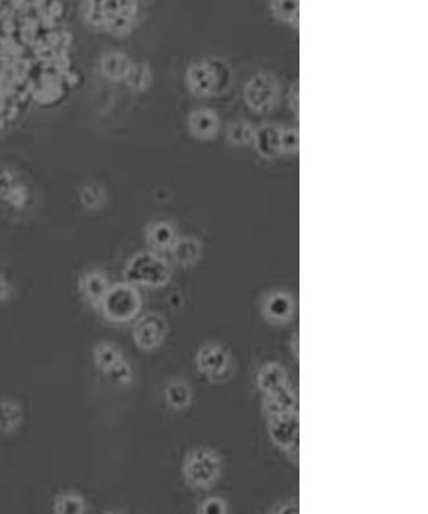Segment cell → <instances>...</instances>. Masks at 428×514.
Masks as SVG:
<instances>
[{
  "label": "cell",
  "instance_id": "1",
  "mask_svg": "<svg viewBox=\"0 0 428 514\" xmlns=\"http://www.w3.org/2000/svg\"><path fill=\"white\" fill-rule=\"evenodd\" d=\"M223 458L210 446L190 449L183 458L181 476L193 490H210L219 482L223 475Z\"/></svg>",
  "mask_w": 428,
  "mask_h": 514
},
{
  "label": "cell",
  "instance_id": "2",
  "mask_svg": "<svg viewBox=\"0 0 428 514\" xmlns=\"http://www.w3.org/2000/svg\"><path fill=\"white\" fill-rule=\"evenodd\" d=\"M171 277L172 269L169 261L152 249H144L133 255L124 269L125 280L137 287H165L169 284Z\"/></svg>",
  "mask_w": 428,
  "mask_h": 514
},
{
  "label": "cell",
  "instance_id": "3",
  "mask_svg": "<svg viewBox=\"0 0 428 514\" xmlns=\"http://www.w3.org/2000/svg\"><path fill=\"white\" fill-rule=\"evenodd\" d=\"M142 306L143 298L139 289L125 280L111 284L98 309L107 322L125 324L138 317Z\"/></svg>",
  "mask_w": 428,
  "mask_h": 514
},
{
  "label": "cell",
  "instance_id": "4",
  "mask_svg": "<svg viewBox=\"0 0 428 514\" xmlns=\"http://www.w3.org/2000/svg\"><path fill=\"white\" fill-rule=\"evenodd\" d=\"M194 363L199 375L212 385L229 382L236 369L229 347L216 341H210L199 347Z\"/></svg>",
  "mask_w": 428,
  "mask_h": 514
},
{
  "label": "cell",
  "instance_id": "5",
  "mask_svg": "<svg viewBox=\"0 0 428 514\" xmlns=\"http://www.w3.org/2000/svg\"><path fill=\"white\" fill-rule=\"evenodd\" d=\"M140 0H85L87 14L94 23L115 25L116 30L131 27L139 10Z\"/></svg>",
  "mask_w": 428,
  "mask_h": 514
},
{
  "label": "cell",
  "instance_id": "6",
  "mask_svg": "<svg viewBox=\"0 0 428 514\" xmlns=\"http://www.w3.org/2000/svg\"><path fill=\"white\" fill-rule=\"evenodd\" d=\"M243 100L254 113H269L280 100L278 80L270 72L255 74L243 88Z\"/></svg>",
  "mask_w": 428,
  "mask_h": 514
},
{
  "label": "cell",
  "instance_id": "7",
  "mask_svg": "<svg viewBox=\"0 0 428 514\" xmlns=\"http://www.w3.org/2000/svg\"><path fill=\"white\" fill-rule=\"evenodd\" d=\"M168 335L169 322L159 311H148L137 317L131 329V337L135 346L146 353L155 351L162 346Z\"/></svg>",
  "mask_w": 428,
  "mask_h": 514
},
{
  "label": "cell",
  "instance_id": "8",
  "mask_svg": "<svg viewBox=\"0 0 428 514\" xmlns=\"http://www.w3.org/2000/svg\"><path fill=\"white\" fill-rule=\"evenodd\" d=\"M260 311L270 326H287L295 317L296 301L289 291L273 289L261 298Z\"/></svg>",
  "mask_w": 428,
  "mask_h": 514
},
{
  "label": "cell",
  "instance_id": "9",
  "mask_svg": "<svg viewBox=\"0 0 428 514\" xmlns=\"http://www.w3.org/2000/svg\"><path fill=\"white\" fill-rule=\"evenodd\" d=\"M190 135L197 140H211L220 133L219 115L211 109H199L192 111L187 120Z\"/></svg>",
  "mask_w": 428,
  "mask_h": 514
},
{
  "label": "cell",
  "instance_id": "10",
  "mask_svg": "<svg viewBox=\"0 0 428 514\" xmlns=\"http://www.w3.org/2000/svg\"><path fill=\"white\" fill-rule=\"evenodd\" d=\"M261 159H278L282 156L280 149V126L275 124H261L255 128L252 144Z\"/></svg>",
  "mask_w": 428,
  "mask_h": 514
},
{
  "label": "cell",
  "instance_id": "11",
  "mask_svg": "<svg viewBox=\"0 0 428 514\" xmlns=\"http://www.w3.org/2000/svg\"><path fill=\"white\" fill-rule=\"evenodd\" d=\"M111 282L107 274L100 270H91L81 276L78 283L80 295L90 306L98 309L102 300L106 296Z\"/></svg>",
  "mask_w": 428,
  "mask_h": 514
},
{
  "label": "cell",
  "instance_id": "12",
  "mask_svg": "<svg viewBox=\"0 0 428 514\" xmlns=\"http://www.w3.org/2000/svg\"><path fill=\"white\" fill-rule=\"evenodd\" d=\"M169 252L178 267L190 269L196 267L201 261L203 245L194 236H179Z\"/></svg>",
  "mask_w": 428,
  "mask_h": 514
},
{
  "label": "cell",
  "instance_id": "13",
  "mask_svg": "<svg viewBox=\"0 0 428 514\" xmlns=\"http://www.w3.org/2000/svg\"><path fill=\"white\" fill-rule=\"evenodd\" d=\"M179 237L178 230L169 221L152 223L146 230V241L152 251L159 254L169 252Z\"/></svg>",
  "mask_w": 428,
  "mask_h": 514
},
{
  "label": "cell",
  "instance_id": "14",
  "mask_svg": "<svg viewBox=\"0 0 428 514\" xmlns=\"http://www.w3.org/2000/svg\"><path fill=\"white\" fill-rule=\"evenodd\" d=\"M209 67L210 76L212 81L214 97H219L228 93L234 82V72L229 62L221 57L205 58Z\"/></svg>",
  "mask_w": 428,
  "mask_h": 514
},
{
  "label": "cell",
  "instance_id": "15",
  "mask_svg": "<svg viewBox=\"0 0 428 514\" xmlns=\"http://www.w3.org/2000/svg\"><path fill=\"white\" fill-rule=\"evenodd\" d=\"M185 82L193 96L199 98L214 97L212 81L206 60H197L190 65L185 72Z\"/></svg>",
  "mask_w": 428,
  "mask_h": 514
},
{
  "label": "cell",
  "instance_id": "16",
  "mask_svg": "<svg viewBox=\"0 0 428 514\" xmlns=\"http://www.w3.org/2000/svg\"><path fill=\"white\" fill-rule=\"evenodd\" d=\"M164 399L170 409L180 412L190 407L193 401V390L184 379L175 378L169 381L164 388Z\"/></svg>",
  "mask_w": 428,
  "mask_h": 514
},
{
  "label": "cell",
  "instance_id": "17",
  "mask_svg": "<svg viewBox=\"0 0 428 514\" xmlns=\"http://www.w3.org/2000/svg\"><path fill=\"white\" fill-rule=\"evenodd\" d=\"M23 407L16 400L0 399V434L12 436L20 431L23 425Z\"/></svg>",
  "mask_w": 428,
  "mask_h": 514
},
{
  "label": "cell",
  "instance_id": "18",
  "mask_svg": "<svg viewBox=\"0 0 428 514\" xmlns=\"http://www.w3.org/2000/svg\"><path fill=\"white\" fill-rule=\"evenodd\" d=\"M271 17L297 30L300 23V0H269Z\"/></svg>",
  "mask_w": 428,
  "mask_h": 514
},
{
  "label": "cell",
  "instance_id": "19",
  "mask_svg": "<svg viewBox=\"0 0 428 514\" xmlns=\"http://www.w3.org/2000/svg\"><path fill=\"white\" fill-rule=\"evenodd\" d=\"M93 363L100 373H107L111 368L124 359V354L117 345L110 341H102L93 347Z\"/></svg>",
  "mask_w": 428,
  "mask_h": 514
},
{
  "label": "cell",
  "instance_id": "20",
  "mask_svg": "<svg viewBox=\"0 0 428 514\" xmlns=\"http://www.w3.org/2000/svg\"><path fill=\"white\" fill-rule=\"evenodd\" d=\"M87 511V500L76 491H65L56 495L53 512L57 514H81Z\"/></svg>",
  "mask_w": 428,
  "mask_h": 514
},
{
  "label": "cell",
  "instance_id": "21",
  "mask_svg": "<svg viewBox=\"0 0 428 514\" xmlns=\"http://www.w3.org/2000/svg\"><path fill=\"white\" fill-rule=\"evenodd\" d=\"M255 135V126L245 120H238L232 122L227 131L225 137L232 146L234 147H249L252 144Z\"/></svg>",
  "mask_w": 428,
  "mask_h": 514
},
{
  "label": "cell",
  "instance_id": "22",
  "mask_svg": "<svg viewBox=\"0 0 428 514\" xmlns=\"http://www.w3.org/2000/svg\"><path fill=\"white\" fill-rule=\"evenodd\" d=\"M109 382L117 387H125L133 383L134 370L129 361L124 357L116 366H112L107 373H104Z\"/></svg>",
  "mask_w": 428,
  "mask_h": 514
},
{
  "label": "cell",
  "instance_id": "23",
  "mask_svg": "<svg viewBox=\"0 0 428 514\" xmlns=\"http://www.w3.org/2000/svg\"><path fill=\"white\" fill-rule=\"evenodd\" d=\"M125 79H128V82L133 89L143 91L150 87L152 72L146 63H138L130 67Z\"/></svg>",
  "mask_w": 428,
  "mask_h": 514
},
{
  "label": "cell",
  "instance_id": "24",
  "mask_svg": "<svg viewBox=\"0 0 428 514\" xmlns=\"http://www.w3.org/2000/svg\"><path fill=\"white\" fill-rule=\"evenodd\" d=\"M130 67H131V65H130L128 58L122 54H119V53L111 54L103 62V71L110 78H115V79L126 78Z\"/></svg>",
  "mask_w": 428,
  "mask_h": 514
},
{
  "label": "cell",
  "instance_id": "25",
  "mask_svg": "<svg viewBox=\"0 0 428 514\" xmlns=\"http://www.w3.org/2000/svg\"><path fill=\"white\" fill-rule=\"evenodd\" d=\"M280 149L282 155L295 156L299 153L300 134L296 128L280 126Z\"/></svg>",
  "mask_w": 428,
  "mask_h": 514
},
{
  "label": "cell",
  "instance_id": "26",
  "mask_svg": "<svg viewBox=\"0 0 428 514\" xmlns=\"http://www.w3.org/2000/svg\"><path fill=\"white\" fill-rule=\"evenodd\" d=\"M197 512L201 514H225L229 512V508L223 498L210 496L199 503Z\"/></svg>",
  "mask_w": 428,
  "mask_h": 514
},
{
  "label": "cell",
  "instance_id": "27",
  "mask_svg": "<svg viewBox=\"0 0 428 514\" xmlns=\"http://www.w3.org/2000/svg\"><path fill=\"white\" fill-rule=\"evenodd\" d=\"M12 296V284L10 279L4 274L3 270H0V302H5Z\"/></svg>",
  "mask_w": 428,
  "mask_h": 514
},
{
  "label": "cell",
  "instance_id": "28",
  "mask_svg": "<svg viewBox=\"0 0 428 514\" xmlns=\"http://www.w3.org/2000/svg\"><path fill=\"white\" fill-rule=\"evenodd\" d=\"M289 109L295 112V115L299 113V81H295L289 91Z\"/></svg>",
  "mask_w": 428,
  "mask_h": 514
},
{
  "label": "cell",
  "instance_id": "29",
  "mask_svg": "<svg viewBox=\"0 0 428 514\" xmlns=\"http://www.w3.org/2000/svg\"><path fill=\"white\" fill-rule=\"evenodd\" d=\"M277 508L271 509L273 513H289V512H299L300 506L297 505V502H292V500H287L284 503H278Z\"/></svg>",
  "mask_w": 428,
  "mask_h": 514
}]
</instances>
